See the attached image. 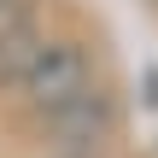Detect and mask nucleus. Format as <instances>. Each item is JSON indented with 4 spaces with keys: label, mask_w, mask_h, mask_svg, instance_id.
<instances>
[{
    "label": "nucleus",
    "mask_w": 158,
    "mask_h": 158,
    "mask_svg": "<svg viewBox=\"0 0 158 158\" xmlns=\"http://www.w3.org/2000/svg\"><path fill=\"white\" fill-rule=\"evenodd\" d=\"M23 94H29V106H35L41 117L76 106L82 94H94V64H88V53H82L76 41H41V53H35V64H29V76H23Z\"/></svg>",
    "instance_id": "1"
},
{
    "label": "nucleus",
    "mask_w": 158,
    "mask_h": 158,
    "mask_svg": "<svg viewBox=\"0 0 158 158\" xmlns=\"http://www.w3.org/2000/svg\"><path fill=\"white\" fill-rule=\"evenodd\" d=\"M41 41H47V35H35V29H29V23H18V18H6V23H0V88H23V76H29V64H35Z\"/></svg>",
    "instance_id": "2"
}]
</instances>
